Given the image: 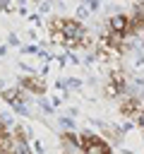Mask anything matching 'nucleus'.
Masks as SVG:
<instances>
[{
    "mask_svg": "<svg viewBox=\"0 0 144 154\" xmlns=\"http://www.w3.org/2000/svg\"><path fill=\"white\" fill-rule=\"evenodd\" d=\"M137 123H139V128H142V130H144V111H142V113H139V118H137Z\"/></svg>",
    "mask_w": 144,
    "mask_h": 154,
    "instance_id": "423d86ee",
    "label": "nucleus"
},
{
    "mask_svg": "<svg viewBox=\"0 0 144 154\" xmlns=\"http://www.w3.org/2000/svg\"><path fill=\"white\" fill-rule=\"evenodd\" d=\"M82 149L84 154H110L108 142H103L96 135H82Z\"/></svg>",
    "mask_w": 144,
    "mask_h": 154,
    "instance_id": "f257e3e1",
    "label": "nucleus"
},
{
    "mask_svg": "<svg viewBox=\"0 0 144 154\" xmlns=\"http://www.w3.org/2000/svg\"><path fill=\"white\" fill-rule=\"evenodd\" d=\"M2 99L5 101H10L12 106H17V108H22L24 106V94L19 91V89H5L2 91Z\"/></svg>",
    "mask_w": 144,
    "mask_h": 154,
    "instance_id": "20e7f679",
    "label": "nucleus"
},
{
    "mask_svg": "<svg viewBox=\"0 0 144 154\" xmlns=\"http://www.w3.org/2000/svg\"><path fill=\"white\" fill-rule=\"evenodd\" d=\"M120 111H122V116H127V118H139V113L144 111V103H142V99H137V96H127V99L122 101Z\"/></svg>",
    "mask_w": 144,
    "mask_h": 154,
    "instance_id": "7ed1b4c3",
    "label": "nucleus"
},
{
    "mask_svg": "<svg viewBox=\"0 0 144 154\" xmlns=\"http://www.w3.org/2000/svg\"><path fill=\"white\" fill-rule=\"evenodd\" d=\"M22 87H24V89H29V91H34V94H41V91L46 89L36 77H24V79H22Z\"/></svg>",
    "mask_w": 144,
    "mask_h": 154,
    "instance_id": "39448f33",
    "label": "nucleus"
},
{
    "mask_svg": "<svg viewBox=\"0 0 144 154\" xmlns=\"http://www.w3.org/2000/svg\"><path fill=\"white\" fill-rule=\"evenodd\" d=\"M108 26H110L113 34H127V31H132V17H127V14H113L110 22H108Z\"/></svg>",
    "mask_w": 144,
    "mask_h": 154,
    "instance_id": "f03ea898",
    "label": "nucleus"
}]
</instances>
